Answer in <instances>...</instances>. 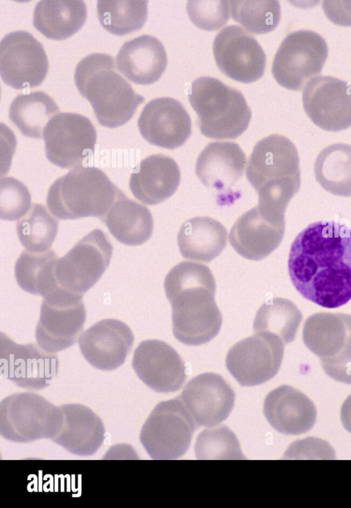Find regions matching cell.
<instances>
[{
	"instance_id": "obj_1",
	"label": "cell",
	"mask_w": 351,
	"mask_h": 508,
	"mask_svg": "<svg viewBox=\"0 0 351 508\" xmlns=\"http://www.w3.org/2000/svg\"><path fill=\"white\" fill-rule=\"evenodd\" d=\"M288 272L296 290L326 308L351 299V229L331 220L310 224L292 242Z\"/></svg>"
},
{
	"instance_id": "obj_2",
	"label": "cell",
	"mask_w": 351,
	"mask_h": 508,
	"mask_svg": "<svg viewBox=\"0 0 351 508\" xmlns=\"http://www.w3.org/2000/svg\"><path fill=\"white\" fill-rule=\"evenodd\" d=\"M164 288L171 305L173 333L179 342L198 346L217 336L222 315L215 301L216 282L207 266L179 263L166 275Z\"/></svg>"
},
{
	"instance_id": "obj_3",
	"label": "cell",
	"mask_w": 351,
	"mask_h": 508,
	"mask_svg": "<svg viewBox=\"0 0 351 508\" xmlns=\"http://www.w3.org/2000/svg\"><path fill=\"white\" fill-rule=\"evenodd\" d=\"M300 159L287 138L270 135L259 140L249 157L246 177L258 196V207L285 217L287 207L301 182Z\"/></svg>"
},
{
	"instance_id": "obj_4",
	"label": "cell",
	"mask_w": 351,
	"mask_h": 508,
	"mask_svg": "<svg viewBox=\"0 0 351 508\" xmlns=\"http://www.w3.org/2000/svg\"><path fill=\"white\" fill-rule=\"evenodd\" d=\"M74 79L81 95L90 103L99 123L115 128L132 118L144 97L117 71L114 58L93 53L77 65Z\"/></svg>"
},
{
	"instance_id": "obj_5",
	"label": "cell",
	"mask_w": 351,
	"mask_h": 508,
	"mask_svg": "<svg viewBox=\"0 0 351 508\" xmlns=\"http://www.w3.org/2000/svg\"><path fill=\"white\" fill-rule=\"evenodd\" d=\"M123 194L101 169L80 166L51 185L47 204L59 219L93 216L101 220Z\"/></svg>"
},
{
	"instance_id": "obj_6",
	"label": "cell",
	"mask_w": 351,
	"mask_h": 508,
	"mask_svg": "<svg viewBox=\"0 0 351 508\" xmlns=\"http://www.w3.org/2000/svg\"><path fill=\"white\" fill-rule=\"evenodd\" d=\"M189 100L197 114L201 133L214 139H234L248 127L252 112L243 95L211 77L191 86Z\"/></svg>"
},
{
	"instance_id": "obj_7",
	"label": "cell",
	"mask_w": 351,
	"mask_h": 508,
	"mask_svg": "<svg viewBox=\"0 0 351 508\" xmlns=\"http://www.w3.org/2000/svg\"><path fill=\"white\" fill-rule=\"evenodd\" d=\"M63 420L60 406L34 392L15 393L0 403V434L13 442L52 440L61 429Z\"/></svg>"
},
{
	"instance_id": "obj_8",
	"label": "cell",
	"mask_w": 351,
	"mask_h": 508,
	"mask_svg": "<svg viewBox=\"0 0 351 508\" xmlns=\"http://www.w3.org/2000/svg\"><path fill=\"white\" fill-rule=\"evenodd\" d=\"M302 340L320 358L328 376L351 384V315L319 312L310 316L304 322Z\"/></svg>"
},
{
	"instance_id": "obj_9",
	"label": "cell",
	"mask_w": 351,
	"mask_h": 508,
	"mask_svg": "<svg viewBox=\"0 0 351 508\" xmlns=\"http://www.w3.org/2000/svg\"><path fill=\"white\" fill-rule=\"evenodd\" d=\"M195 423L180 397L158 403L144 423L140 441L153 459H176L188 450Z\"/></svg>"
},
{
	"instance_id": "obj_10",
	"label": "cell",
	"mask_w": 351,
	"mask_h": 508,
	"mask_svg": "<svg viewBox=\"0 0 351 508\" xmlns=\"http://www.w3.org/2000/svg\"><path fill=\"white\" fill-rule=\"evenodd\" d=\"M82 296L58 286L44 297L35 332L41 348L56 353L76 342L86 322Z\"/></svg>"
},
{
	"instance_id": "obj_11",
	"label": "cell",
	"mask_w": 351,
	"mask_h": 508,
	"mask_svg": "<svg viewBox=\"0 0 351 508\" xmlns=\"http://www.w3.org/2000/svg\"><path fill=\"white\" fill-rule=\"evenodd\" d=\"M328 53L326 42L319 34L307 29L291 32L274 56L273 76L282 87L300 90L308 79L321 73Z\"/></svg>"
},
{
	"instance_id": "obj_12",
	"label": "cell",
	"mask_w": 351,
	"mask_h": 508,
	"mask_svg": "<svg viewBox=\"0 0 351 508\" xmlns=\"http://www.w3.org/2000/svg\"><path fill=\"white\" fill-rule=\"evenodd\" d=\"M112 246L99 229L90 231L65 255L58 259L56 276L59 285L83 295L108 267Z\"/></svg>"
},
{
	"instance_id": "obj_13",
	"label": "cell",
	"mask_w": 351,
	"mask_h": 508,
	"mask_svg": "<svg viewBox=\"0 0 351 508\" xmlns=\"http://www.w3.org/2000/svg\"><path fill=\"white\" fill-rule=\"evenodd\" d=\"M47 159L62 168L82 166L94 153L97 131L91 121L75 113H59L43 131Z\"/></svg>"
},
{
	"instance_id": "obj_14",
	"label": "cell",
	"mask_w": 351,
	"mask_h": 508,
	"mask_svg": "<svg viewBox=\"0 0 351 508\" xmlns=\"http://www.w3.org/2000/svg\"><path fill=\"white\" fill-rule=\"evenodd\" d=\"M284 355V342L269 332H258L233 345L226 358L227 369L241 386H254L272 379Z\"/></svg>"
},
{
	"instance_id": "obj_15",
	"label": "cell",
	"mask_w": 351,
	"mask_h": 508,
	"mask_svg": "<svg viewBox=\"0 0 351 508\" xmlns=\"http://www.w3.org/2000/svg\"><path fill=\"white\" fill-rule=\"evenodd\" d=\"M0 365L4 378L20 388L40 390L55 380L59 360L56 353H49L35 343L19 344L1 333Z\"/></svg>"
},
{
	"instance_id": "obj_16",
	"label": "cell",
	"mask_w": 351,
	"mask_h": 508,
	"mask_svg": "<svg viewBox=\"0 0 351 508\" xmlns=\"http://www.w3.org/2000/svg\"><path fill=\"white\" fill-rule=\"evenodd\" d=\"M49 70L42 44L31 34L16 31L0 42V74L3 82L20 90L42 84Z\"/></svg>"
},
{
	"instance_id": "obj_17",
	"label": "cell",
	"mask_w": 351,
	"mask_h": 508,
	"mask_svg": "<svg viewBox=\"0 0 351 508\" xmlns=\"http://www.w3.org/2000/svg\"><path fill=\"white\" fill-rule=\"evenodd\" d=\"M213 55L217 66L231 79L252 83L265 72V53L256 38L238 25H228L216 36Z\"/></svg>"
},
{
	"instance_id": "obj_18",
	"label": "cell",
	"mask_w": 351,
	"mask_h": 508,
	"mask_svg": "<svg viewBox=\"0 0 351 508\" xmlns=\"http://www.w3.org/2000/svg\"><path fill=\"white\" fill-rule=\"evenodd\" d=\"M305 112L319 128L339 131L351 126V84L332 76H316L302 92Z\"/></svg>"
},
{
	"instance_id": "obj_19",
	"label": "cell",
	"mask_w": 351,
	"mask_h": 508,
	"mask_svg": "<svg viewBox=\"0 0 351 508\" xmlns=\"http://www.w3.org/2000/svg\"><path fill=\"white\" fill-rule=\"evenodd\" d=\"M197 427H213L225 420L235 393L219 374L206 372L191 379L180 396Z\"/></svg>"
},
{
	"instance_id": "obj_20",
	"label": "cell",
	"mask_w": 351,
	"mask_h": 508,
	"mask_svg": "<svg viewBox=\"0 0 351 508\" xmlns=\"http://www.w3.org/2000/svg\"><path fill=\"white\" fill-rule=\"evenodd\" d=\"M132 368L138 378L157 392H176L186 378L180 355L159 340H145L138 344L134 353Z\"/></svg>"
},
{
	"instance_id": "obj_21",
	"label": "cell",
	"mask_w": 351,
	"mask_h": 508,
	"mask_svg": "<svg viewBox=\"0 0 351 508\" xmlns=\"http://www.w3.org/2000/svg\"><path fill=\"white\" fill-rule=\"evenodd\" d=\"M246 157L239 145L233 142L209 143L199 154L195 174L200 181L218 195L221 205L234 201L232 186L242 177Z\"/></svg>"
},
{
	"instance_id": "obj_22",
	"label": "cell",
	"mask_w": 351,
	"mask_h": 508,
	"mask_svg": "<svg viewBox=\"0 0 351 508\" xmlns=\"http://www.w3.org/2000/svg\"><path fill=\"white\" fill-rule=\"evenodd\" d=\"M285 231V217L271 215L256 206L237 219L230 229L229 240L241 256L258 261L279 246Z\"/></svg>"
},
{
	"instance_id": "obj_23",
	"label": "cell",
	"mask_w": 351,
	"mask_h": 508,
	"mask_svg": "<svg viewBox=\"0 0 351 508\" xmlns=\"http://www.w3.org/2000/svg\"><path fill=\"white\" fill-rule=\"evenodd\" d=\"M138 127L148 142L168 149L183 145L192 131L189 114L180 102L170 97L149 101L141 112Z\"/></svg>"
},
{
	"instance_id": "obj_24",
	"label": "cell",
	"mask_w": 351,
	"mask_h": 508,
	"mask_svg": "<svg viewBox=\"0 0 351 508\" xmlns=\"http://www.w3.org/2000/svg\"><path fill=\"white\" fill-rule=\"evenodd\" d=\"M134 340L133 333L125 323L108 318L84 331L78 342L82 355L91 366L108 371L124 363Z\"/></svg>"
},
{
	"instance_id": "obj_25",
	"label": "cell",
	"mask_w": 351,
	"mask_h": 508,
	"mask_svg": "<svg viewBox=\"0 0 351 508\" xmlns=\"http://www.w3.org/2000/svg\"><path fill=\"white\" fill-rule=\"evenodd\" d=\"M263 411L272 427L285 435H300L308 431L317 418L313 402L300 390L286 385L267 394Z\"/></svg>"
},
{
	"instance_id": "obj_26",
	"label": "cell",
	"mask_w": 351,
	"mask_h": 508,
	"mask_svg": "<svg viewBox=\"0 0 351 508\" xmlns=\"http://www.w3.org/2000/svg\"><path fill=\"white\" fill-rule=\"evenodd\" d=\"M180 179L176 162L170 157L156 154L143 160L135 167L129 185L137 199L147 205H156L176 192Z\"/></svg>"
},
{
	"instance_id": "obj_27",
	"label": "cell",
	"mask_w": 351,
	"mask_h": 508,
	"mask_svg": "<svg viewBox=\"0 0 351 508\" xmlns=\"http://www.w3.org/2000/svg\"><path fill=\"white\" fill-rule=\"evenodd\" d=\"M60 407L63 414V424L51 440L73 455H93L105 438V427L101 418L82 404H64Z\"/></svg>"
},
{
	"instance_id": "obj_28",
	"label": "cell",
	"mask_w": 351,
	"mask_h": 508,
	"mask_svg": "<svg viewBox=\"0 0 351 508\" xmlns=\"http://www.w3.org/2000/svg\"><path fill=\"white\" fill-rule=\"evenodd\" d=\"M167 64L163 45L150 35H143L125 42L117 55L119 71L137 84L148 85L158 81Z\"/></svg>"
},
{
	"instance_id": "obj_29",
	"label": "cell",
	"mask_w": 351,
	"mask_h": 508,
	"mask_svg": "<svg viewBox=\"0 0 351 508\" xmlns=\"http://www.w3.org/2000/svg\"><path fill=\"white\" fill-rule=\"evenodd\" d=\"M225 227L210 217H195L186 221L178 234V244L187 259L209 262L219 256L227 244Z\"/></svg>"
},
{
	"instance_id": "obj_30",
	"label": "cell",
	"mask_w": 351,
	"mask_h": 508,
	"mask_svg": "<svg viewBox=\"0 0 351 508\" xmlns=\"http://www.w3.org/2000/svg\"><path fill=\"white\" fill-rule=\"evenodd\" d=\"M101 220L120 242L137 246L147 242L152 235L154 220L145 206L120 196Z\"/></svg>"
},
{
	"instance_id": "obj_31",
	"label": "cell",
	"mask_w": 351,
	"mask_h": 508,
	"mask_svg": "<svg viewBox=\"0 0 351 508\" xmlns=\"http://www.w3.org/2000/svg\"><path fill=\"white\" fill-rule=\"evenodd\" d=\"M87 16L81 0H44L34 9V27L49 39L64 40L78 31Z\"/></svg>"
},
{
	"instance_id": "obj_32",
	"label": "cell",
	"mask_w": 351,
	"mask_h": 508,
	"mask_svg": "<svg viewBox=\"0 0 351 508\" xmlns=\"http://www.w3.org/2000/svg\"><path fill=\"white\" fill-rule=\"evenodd\" d=\"M58 260L51 249L43 252L23 251L14 268L18 284L27 292L46 296L60 286L56 276Z\"/></svg>"
},
{
	"instance_id": "obj_33",
	"label": "cell",
	"mask_w": 351,
	"mask_h": 508,
	"mask_svg": "<svg viewBox=\"0 0 351 508\" xmlns=\"http://www.w3.org/2000/svg\"><path fill=\"white\" fill-rule=\"evenodd\" d=\"M58 111V106L51 97L36 91L15 97L10 106L9 117L23 135L38 139Z\"/></svg>"
},
{
	"instance_id": "obj_34",
	"label": "cell",
	"mask_w": 351,
	"mask_h": 508,
	"mask_svg": "<svg viewBox=\"0 0 351 508\" xmlns=\"http://www.w3.org/2000/svg\"><path fill=\"white\" fill-rule=\"evenodd\" d=\"M316 181L326 191L351 196V146L337 143L324 148L314 165Z\"/></svg>"
},
{
	"instance_id": "obj_35",
	"label": "cell",
	"mask_w": 351,
	"mask_h": 508,
	"mask_svg": "<svg viewBox=\"0 0 351 508\" xmlns=\"http://www.w3.org/2000/svg\"><path fill=\"white\" fill-rule=\"evenodd\" d=\"M302 319L301 312L291 301L273 298L262 305L253 323L256 333L269 332L288 344L294 340Z\"/></svg>"
},
{
	"instance_id": "obj_36",
	"label": "cell",
	"mask_w": 351,
	"mask_h": 508,
	"mask_svg": "<svg viewBox=\"0 0 351 508\" xmlns=\"http://www.w3.org/2000/svg\"><path fill=\"white\" fill-rule=\"evenodd\" d=\"M97 16L109 32L123 36L141 29L147 16V1L99 0Z\"/></svg>"
},
{
	"instance_id": "obj_37",
	"label": "cell",
	"mask_w": 351,
	"mask_h": 508,
	"mask_svg": "<svg viewBox=\"0 0 351 508\" xmlns=\"http://www.w3.org/2000/svg\"><path fill=\"white\" fill-rule=\"evenodd\" d=\"M58 230V221L45 205L40 203H34L16 225V232L21 244L31 252L49 250Z\"/></svg>"
},
{
	"instance_id": "obj_38",
	"label": "cell",
	"mask_w": 351,
	"mask_h": 508,
	"mask_svg": "<svg viewBox=\"0 0 351 508\" xmlns=\"http://www.w3.org/2000/svg\"><path fill=\"white\" fill-rule=\"evenodd\" d=\"M230 7L232 18L256 34L272 31L280 19V6L275 0H233Z\"/></svg>"
},
{
	"instance_id": "obj_39",
	"label": "cell",
	"mask_w": 351,
	"mask_h": 508,
	"mask_svg": "<svg viewBox=\"0 0 351 508\" xmlns=\"http://www.w3.org/2000/svg\"><path fill=\"white\" fill-rule=\"evenodd\" d=\"M199 459H243L239 441L227 427L221 426L202 431L195 446Z\"/></svg>"
},
{
	"instance_id": "obj_40",
	"label": "cell",
	"mask_w": 351,
	"mask_h": 508,
	"mask_svg": "<svg viewBox=\"0 0 351 508\" xmlns=\"http://www.w3.org/2000/svg\"><path fill=\"white\" fill-rule=\"evenodd\" d=\"M28 188L19 180L4 177L0 180V217L15 220L27 213L31 206Z\"/></svg>"
},
{
	"instance_id": "obj_41",
	"label": "cell",
	"mask_w": 351,
	"mask_h": 508,
	"mask_svg": "<svg viewBox=\"0 0 351 508\" xmlns=\"http://www.w3.org/2000/svg\"><path fill=\"white\" fill-rule=\"evenodd\" d=\"M186 10L191 21L199 28L212 31L221 27L230 17V1H188Z\"/></svg>"
},
{
	"instance_id": "obj_42",
	"label": "cell",
	"mask_w": 351,
	"mask_h": 508,
	"mask_svg": "<svg viewBox=\"0 0 351 508\" xmlns=\"http://www.w3.org/2000/svg\"><path fill=\"white\" fill-rule=\"evenodd\" d=\"M322 8L328 18L341 26H351V1H324Z\"/></svg>"
},
{
	"instance_id": "obj_43",
	"label": "cell",
	"mask_w": 351,
	"mask_h": 508,
	"mask_svg": "<svg viewBox=\"0 0 351 508\" xmlns=\"http://www.w3.org/2000/svg\"><path fill=\"white\" fill-rule=\"evenodd\" d=\"M341 420L344 428L351 433V394L346 399L342 405Z\"/></svg>"
}]
</instances>
